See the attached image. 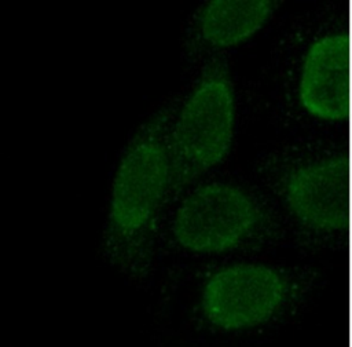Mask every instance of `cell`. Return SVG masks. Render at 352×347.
Returning a JSON list of instances; mask_svg holds the SVG:
<instances>
[{
  "mask_svg": "<svg viewBox=\"0 0 352 347\" xmlns=\"http://www.w3.org/2000/svg\"><path fill=\"white\" fill-rule=\"evenodd\" d=\"M246 99L250 112L287 135L352 138V0L290 15Z\"/></svg>",
  "mask_w": 352,
  "mask_h": 347,
  "instance_id": "1",
  "label": "cell"
},
{
  "mask_svg": "<svg viewBox=\"0 0 352 347\" xmlns=\"http://www.w3.org/2000/svg\"><path fill=\"white\" fill-rule=\"evenodd\" d=\"M243 106L248 107L246 91L239 90L228 59L219 56L206 61L169 129L176 189L199 180L228 160Z\"/></svg>",
  "mask_w": 352,
  "mask_h": 347,
  "instance_id": "6",
  "label": "cell"
},
{
  "mask_svg": "<svg viewBox=\"0 0 352 347\" xmlns=\"http://www.w3.org/2000/svg\"><path fill=\"white\" fill-rule=\"evenodd\" d=\"M252 179L278 212L289 245L352 260V138L287 135L258 153Z\"/></svg>",
  "mask_w": 352,
  "mask_h": 347,
  "instance_id": "2",
  "label": "cell"
},
{
  "mask_svg": "<svg viewBox=\"0 0 352 347\" xmlns=\"http://www.w3.org/2000/svg\"><path fill=\"white\" fill-rule=\"evenodd\" d=\"M278 0H210L192 15L188 45L206 61L226 56L270 28L282 10Z\"/></svg>",
  "mask_w": 352,
  "mask_h": 347,
  "instance_id": "7",
  "label": "cell"
},
{
  "mask_svg": "<svg viewBox=\"0 0 352 347\" xmlns=\"http://www.w3.org/2000/svg\"><path fill=\"white\" fill-rule=\"evenodd\" d=\"M326 270L268 256L224 259L201 277L191 306L199 341L224 344L271 335L304 317Z\"/></svg>",
  "mask_w": 352,
  "mask_h": 347,
  "instance_id": "3",
  "label": "cell"
},
{
  "mask_svg": "<svg viewBox=\"0 0 352 347\" xmlns=\"http://www.w3.org/2000/svg\"><path fill=\"white\" fill-rule=\"evenodd\" d=\"M169 231L180 251L208 259L268 256L289 245L278 212L253 179L195 183L176 205Z\"/></svg>",
  "mask_w": 352,
  "mask_h": 347,
  "instance_id": "4",
  "label": "cell"
},
{
  "mask_svg": "<svg viewBox=\"0 0 352 347\" xmlns=\"http://www.w3.org/2000/svg\"><path fill=\"white\" fill-rule=\"evenodd\" d=\"M172 117L151 116L122 153L111 183L103 242L122 264L140 263L150 252L154 230L173 185L169 147Z\"/></svg>",
  "mask_w": 352,
  "mask_h": 347,
  "instance_id": "5",
  "label": "cell"
}]
</instances>
